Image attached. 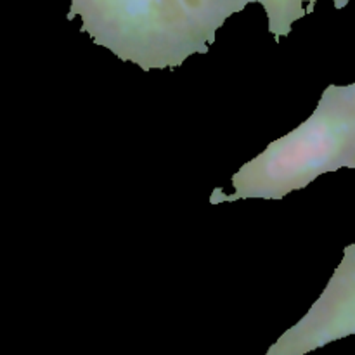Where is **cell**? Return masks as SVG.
<instances>
[{
    "instance_id": "obj_4",
    "label": "cell",
    "mask_w": 355,
    "mask_h": 355,
    "mask_svg": "<svg viewBox=\"0 0 355 355\" xmlns=\"http://www.w3.org/2000/svg\"><path fill=\"white\" fill-rule=\"evenodd\" d=\"M177 2L214 44L217 31L224 26L229 17L241 12L250 3L259 0H177Z\"/></svg>"
},
{
    "instance_id": "obj_1",
    "label": "cell",
    "mask_w": 355,
    "mask_h": 355,
    "mask_svg": "<svg viewBox=\"0 0 355 355\" xmlns=\"http://www.w3.org/2000/svg\"><path fill=\"white\" fill-rule=\"evenodd\" d=\"M355 168V83L329 85L311 116L232 175V194L218 189L210 203L283 200L324 173Z\"/></svg>"
},
{
    "instance_id": "obj_3",
    "label": "cell",
    "mask_w": 355,
    "mask_h": 355,
    "mask_svg": "<svg viewBox=\"0 0 355 355\" xmlns=\"http://www.w3.org/2000/svg\"><path fill=\"white\" fill-rule=\"evenodd\" d=\"M347 336H355V243L345 246L321 297L266 355H307Z\"/></svg>"
},
{
    "instance_id": "obj_2",
    "label": "cell",
    "mask_w": 355,
    "mask_h": 355,
    "mask_svg": "<svg viewBox=\"0 0 355 355\" xmlns=\"http://www.w3.org/2000/svg\"><path fill=\"white\" fill-rule=\"evenodd\" d=\"M75 17L94 44L144 71L180 68L211 45L177 0H69Z\"/></svg>"
},
{
    "instance_id": "obj_5",
    "label": "cell",
    "mask_w": 355,
    "mask_h": 355,
    "mask_svg": "<svg viewBox=\"0 0 355 355\" xmlns=\"http://www.w3.org/2000/svg\"><path fill=\"white\" fill-rule=\"evenodd\" d=\"M318 0H259L267 16L269 33L279 42L293 30V24L311 14ZM350 0H335V6L345 7Z\"/></svg>"
}]
</instances>
